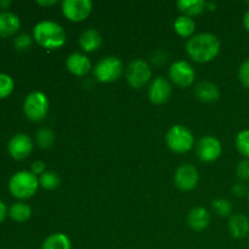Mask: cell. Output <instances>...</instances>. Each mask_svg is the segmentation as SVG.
<instances>
[{"label":"cell","instance_id":"cell-1","mask_svg":"<svg viewBox=\"0 0 249 249\" xmlns=\"http://www.w3.org/2000/svg\"><path fill=\"white\" fill-rule=\"evenodd\" d=\"M220 40L212 33H199L191 36L186 44L187 55L198 63L213 61L220 53Z\"/></svg>","mask_w":249,"mask_h":249},{"label":"cell","instance_id":"cell-17","mask_svg":"<svg viewBox=\"0 0 249 249\" xmlns=\"http://www.w3.org/2000/svg\"><path fill=\"white\" fill-rule=\"evenodd\" d=\"M229 230L236 240H242L249 235V220L243 214H235L229 221Z\"/></svg>","mask_w":249,"mask_h":249},{"label":"cell","instance_id":"cell-33","mask_svg":"<svg viewBox=\"0 0 249 249\" xmlns=\"http://www.w3.org/2000/svg\"><path fill=\"white\" fill-rule=\"evenodd\" d=\"M31 172L33 173L36 177V175H39V177H40L41 174H44V173L46 172V170H45V163H44L43 160H36V162L32 163Z\"/></svg>","mask_w":249,"mask_h":249},{"label":"cell","instance_id":"cell-18","mask_svg":"<svg viewBox=\"0 0 249 249\" xmlns=\"http://www.w3.org/2000/svg\"><path fill=\"white\" fill-rule=\"evenodd\" d=\"M102 44V36L99 31L89 28L83 32L79 36V45L85 53H94L99 50Z\"/></svg>","mask_w":249,"mask_h":249},{"label":"cell","instance_id":"cell-20","mask_svg":"<svg viewBox=\"0 0 249 249\" xmlns=\"http://www.w3.org/2000/svg\"><path fill=\"white\" fill-rule=\"evenodd\" d=\"M177 6L185 16H198L206 10V1L203 0H179Z\"/></svg>","mask_w":249,"mask_h":249},{"label":"cell","instance_id":"cell-26","mask_svg":"<svg viewBox=\"0 0 249 249\" xmlns=\"http://www.w3.org/2000/svg\"><path fill=\"white\" fill-rule=\"evenodd\" d=\"M236 148L242 156L249 160V129L240 131L236 136Z\"/></svg>","mask_w":249,"mask_h":249},{"label":"cell","instance_id":"cell-3","mask_svg":"<svg viewBox=\"0 0 249 249\" xmlns=\"http://www.w3.org/2000/svg\"><path fill=\"white\" fill-rule=\"evenodd\" d=\"M39 187V179L32 172L21 170L10 178L9 190L11 195L16 198L26 199L31 198L36 195Z\"/></svg>","mask_w":249,"mask_h":249},{"label":"cell","instance_id":"cell-34","mask_svg":"<svg viewBox=\"0 0 249 249\" xmlns=\"http://www.w3.org/2000/svg\"><path fill=\"white\" fill-rule=\"evenodd\" d=\"M232 194L235 195L236 197H238V198H242V197L245 196H248V191L247 189H246V186L243 184H236L232 186Z\"/></svg>","mask_w":249,"mask_h":249},{"label":"cell","instance_id":"cell-19","mask_svg":"<svg viewBox=\"0 0 249 249\" xmlns=\"http://www.w3.org/2000/svg\"><path fill=\"white\" fill-rule=\"evenodd\" d=\"M195 94H196L197 99L202 102H215L216 100L220 97V91L219 88L216 87L214 83L212 82H202L195 89Z\"/></svg>","mask_w":249,"mask_h":249},{"label":"cell","instance_id":"cell-24","mask_svg":"<svg viewBox=\"0 0 249 249\" xmlns=\"http://www.w3.org/2000/svg\"><path fill=\"white\" fill-rule=\"evenodd\" d=\"M36 140L39 147L44 148V150H48V148L53 147V143H55V134H53V131L51 129L41 128L36 133Z\"/></svg>","mask_w":249,"mask_h":249},{"label":"cell","instance_id":"cell-2","mask_svg":"<svg viewBox=\"0 0 249 249\" xmlns=\"http://www.w3.org/2000/svg\"><path fill=\"white\" fill-rule=\"evenodd\" d=\"M33 38L43 48L55 50L65 45L67 36L65 29L57 22L43 19L34 26Z\"/></svg>","mask_w":249,"mask_h":249},{"label":"cell","instance_id":"cell-14","mask_svg":"<svg viewBox=\"0 0 249 249\" xmlns=\"http://www.w3.org/2000/svg\"><path fill=\"white\" fill-rule=\"evenodd\" d=\"M66 67L77 77H83L91 70V62L85 55L80 53H72L66 60Z\"/></svg>","mask_w":249,"mask_h":249},{"label":"cell","instance_id":"cell-12","mask_svg":"<svg viewBox=\"0 0 249 249\" xmlns=\"http://www.w3.org/2000/svg\"><path fill=\"white\" fill-rule=\"evenodd\" d=\"M7 150L15 160H24L33 151V141L27 134L18 133L10 139Z\"/></svg>","mask_w":249,"mask_h":249},{"label":"cell","instance_id":"cell-23","mask_svg":"<svg viewBox=\"0 0 249 249\" xmlns=\"http://www.w3.org/2000/svg\"><path fill=\"white\" fill-rule=\"evenodd\" d=\"M9 215L12 220L23 223L27 221L32 215V208L23 202H16L12 203L9 208Z\"/></svg>","mask_w":249,"mask_h":249},{"label":"cell","instance_id":"cell-36","mask_svg":"<svg viewBox=\"0 0 249 249\" xmlns=\"http://www.w3.org/2000/svg\"><path fill=\"white\" fill-rule=\"evenodd\" d=\"M56 2H57L56 0H48V1H46V0H38L36 4L41 5V6H53V5H55Z\"/></svg>","mask_w":249,"mask_h":249},{"label":"cell","instance_id":"cell-25","mask_svg":"<svg viewBox=\"0 0 249 249\" xmlns=\"http://www.w3.org/2000/svg\"><path fill=\"white\" fill-rule=\"evenodd\" d=\"M61 184L60 177H58L57 173L55 172H45L44 174H41L39 177V185H40L43 189L49 190V191H53V190H56Z\"/></svg>","mask_w":249,"mask_h":249},{"label":"cell","instance_id":"cell-11","mask_svg":"<svg viewBox=\"0 0 249 249\" xmlns=\"http://www.w3.org/2000/svg\"><path fill=\"white\" fill-rule=\"evenodd\" d=\"M174 181L178 189L181 191H192L198 185V170L191 164L180 165L174 175Z\"/></svg>","mask_w":249,"mask_h":249},{"label":"cell","instance_id":"cell-39","mask_svg":"<svg viewBox=\"0 0 249 249\" xmlns=\"http://www.w3.org/2000/svg\"><path fill=\"white\" fill-rule=\"evenodd\" d=\"M10 4H11V1H10V0H4V1H2V0H0V6L4 7V9H6Z\"/></svg>","mask_w":249,"mask_h":249},{"label":"cell","instance_id":"cell-27","mask_svg":"<svg viewBox=\"0 0 249 249\" xmlns=\"http://www.w3.org/2000/svg\"><path fill=\"white\" fill-rule=\"evenodd\" d=\"M212 207H213L214 212L220 216H229L232 213V206H231L230 201L225 198H215L212 202Z\"/></svg>","mask_w":249,"mask_h":249},{"label":"cell","instance_id":"cell-40","mask_svg":"<svg viewBox=\"0 0 249 249\" xmlns=\"http://www.w3.org/2000/svg\"><path fill=\"white\" fill-rule=\"evenodd\" d=\"M248 199H249V191H248Z\"/></svg>","mask_w":249,"mask_h":249},{"label":"cell","instance_id":"cell-28","mask_svg":"<svg viewBox=\"0 0 249 249\" xmlns=\"http://www.w3.org/2000/svg\"><path fill=\"white\" fill-rule=\"evenodd\" d=\"M14 79L6 73H0V99L7 97L14 90Z\"/></svg>","mask_w":249,"mask_h":249},{"label":"cell","instance_id":"cell-5","mask_svg":"<svg viewBox=\"0 0 249 249\" xmlns=\"http://www.w3.org/2000/svg\"><path fill=\"white\" fill-rule=\"evenodd\" d=\"M123 62L116 56H107L100 60L94 67V77L101 83H112L122 77Z\"/></svg>","mask_w":249,"mask_h":249},{"label":"cell","instance_id":"cell-9","mask_svg":"<svg viewBox=\"0 0 249 249\" xmlns=\"http://www.w3.org/2000/svg\"><path fill=\"white\" fill-rule=\"evenodd\" d=\"M169 77L180 88H189L194 84L196 72L187 61H175L169 68Z\"/></svg>","mask_w":249,"mask_h":249},{"label":"cell","instance_id":"cell-15","mask_svg":"<svg viewBox=\"0 0 249 249\" xmlns=\"http://www.w3.org/2000/svg\"><path fill=\"white\" fill-rule=\"evenodd\" d=\"M209 223H211V214L203 207H195L189 212L187 224L191 230L197 231V232L206 230Z\"/></svg>","mask_w":249,"mask_h":249},{"label":"cell","instance_id":"cell-29","mask_svg":"<svg viewBox=\"0 0 249 249\" xmlns=\"http://www.w3.org/2000/svg\"><path fill=\"white\" fill-rule=\"evenodd\" d=\"M32 43H33V38L27 33L18 34L14 40L15 48L19 51L28 50V49L32 46Z\"/></svg>","mask_w":249,"mask_h":249},{"label":"cell","instance_id":"cell-30","mask_svg":"<svg viewBox=\"0 0 249 249\" xmlns=\"http://www.w3.org/2000/svg\"><path fill=\"white\" fill-rule=\"evenodd\" d=\"M238 78H240V82L242 83L243 87L249 89V58L243 61L242 65L240 66V70H238Z\"/></svg>","mask_w":249,"mask_h":249},{"label":"cell","instance_id":"cell-31","mask_svg":"<svg viewBox=\"0 0 249 249\" xmlns=\"http://www.w3.org/2000/svg\"><path fill=\"white\" fill-rule=\"evenodd\" d=\"M236 173H237L238 179L242 181H249V160H241L238 163Z\"/></svg>","mask_w":249,"mask_h":249},{"label":"cell","instance_id":"cell-37","mask_svg":"<svg viewBox=\"0 0 249 249\" xmlns=\"http://www.w3.org/2000/svg\"><path fill=\"white\" fill-rule=\"evenodd\" d=\"M243 26H245V28L249 32V9L245 14V17H243Z\"/></svg>","mask_w":249,"mask_h":249},{"label":"cell","instance_id":"cell-13","mask_svg":"<svg viewBox=\"0 0 249 249\" xmlns=\"http://www.w3.org/2000/svg\"><path fill=\"white\" fill-rule=\"evenodd\" d=\"M172 96V85L165 78L157 77L148 88V99L155 105H163Z\"/></svg>","mask_w":249,"mask_h":249},{"label":"cell","instance_id":"cell-4","mask_svg":"<svg viewBox=\"0 0 249 249\" xmlns=\"http://www.w3.org/2000/svg\"><path fill=\"white\" fill-rule=\"evenodd\" d=\"M167 146L175 153H186L194 147L195 138L192 131L184 125H173L165 135Z\"/></svg>","mask_w":249,"mask_h":249},{"label":"cell","instance_id":"cell-21","mask_svg":"<svg viewBox=\"0 0 249 249\" xmlns=\"http://www.w3.org/2000/svg\"><path fill=\"white\" fill-rule=\"evenodd\" d=\"M174 31L182 38H191L196 31V23L192 17L181 15L174 21Z\"/></svg>","mask_w":249,"mask_h":249},{"label":"cell","instance_id":"cell-38","mask_svg":"<svg viewBox=\"0 0 249 249\" xmlns=\"http://www.w3.org/2000/svg\"><path fill=\"white\" fill-rule=\"evenodd\" d=\"M216 9L215 2L212 1H206V10H209V11H214Z\"/></svg>","mask_w":249,"mask_h":249},{"label":"cell","instance_id":"cell-8","mask_svg":"<svg viewBox=\"0 0 249 249\" xmlns=\"http://www.w3.org/2000/svg\"><path fill=\"white\" fill-rule=\"evenodd\" d=\"M63 16L72 22H82L91 14L92 2L90 0H63L61 4Z\"/></svg>","mask_w":249,"mask_h":249},{"label":"cell","instance_id":"cell-32","mask_svg":"<svg viewBox=\"0 0 249 249\" xmlns=\"http://www.w3.org/2000/svg\"><path fill=\"white\" fill-rule=\"evenodd\" d=\"M168 58H169V56H168L167 51L156 50L151 55V62L156 66H163L164 63H167Z\"/></svg>","mask_w":249,"mask_h":249},{"label":"cell","instance_id":"cell-35","mask_svg":"<svg viewBox=\"0 0 249 249\" xmlns=\"http://www.w3.org/2000/svg\"><path fill=\"white\" fill-rule=\"evenodd\" d=\"M6 214H7L6 206H5L4 202L0 201V223H1V221H4V219L6 218Z\"/></svg>","mask_w":249,"mask_h":249},{"label":"cell","instance_id":"cell-16","mask_svg":"<svg viewBox=\"0 0 249 249\" xmlns=\"http://www.w3.org/2000/svg\"><path fill=\"white\" fill-rule=\"evenodd\" d=\"M18 16L11 11H0V36H10L19 29Z\"/></svg>","mask_w":249,"mask_h":249},{"label":"cell","instance_id":"cell-7","mask_svg":"<svg viewBox=\"0 0 249 249\" xmlns=\"http://www.w3.org/2000/svg\"><path fill=\"white\" fill-rule=\"evenodd\" d=\"M126 82L134 89H141L150 82L152 77V71L150 65L145 60H134L129 63L125 72Z\"/></svg>","mask_w":249,"mask_h":249},{"label":"cell","instance_id":"cell-6","mask_svg":"<svg viewBox=\"0 0 249 249\" xmlns=\"http://www.w3.org/2000/svg\"><path fill=\"white\" fill-rule=\"evenodd\" d=\"M23 111L27 118L33 122H40L49 112V99L44 92L33 91L23 102Z\"/></svg>","mask_w":249,"mask_h":249},{"label":"cell","instance_id":"cell-10","mask_svg":"<svg viewBox=\"0 0 249 249\" xmlns=\"http://www.w3.org/2000/svg\"><path fill=\"white\" fill-rule=\"evenodd\" d=\"M197 156L202 162L211 163L220 158L223 153V145L215 136L207 135L202 138L197 143Z\"/></svg>","mask_w":249,"mask_h":249},{"label":"cell","instance_id":"cell-22","mask_svg":"<svg viewBox=\"0 0 249 249\" xmlns=\"http://www.w3.org/2000/svg\"><path fill=\"white\" fill-rule=\"evenodd\" d=\"M41 249H72L71 240L62 232L48 236L41 245Z\"/></svg>","mask_w":249,"mask_h":249}]
</instances>
